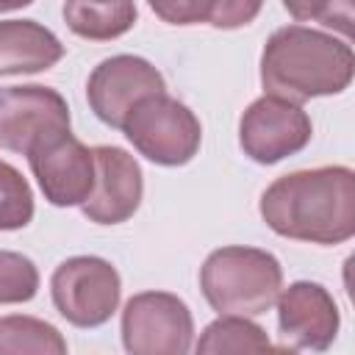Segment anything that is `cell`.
Returning a JSON list of instances; mask_svg holds the SVG:
<instances>
[{
  "label": "cell",
  "instance_id": "cell-2",
  "mask_svg": "<svg viewBox=\"0 0 355 355\" xmlns=\"http://www.w3.org/2000/svg\"><path fill=\"white\" fill-rule=\"evenodd\" d=\"M352 75L355 55L349 42L305 25L277 28L261 53L263 92L300 105L313 97L341 94L349 89Z\"/></svg>",
  "mask_w": 355,
  "mask_h": 355
},
{
  "label": "cell",
  "instance_id": "cell-22",
  "mask_svg": "<svg viewBox=\"0 0 355 355\" xmlns=\"http://www.w3.org/2000/svg\"><path fill=\"white\" fill-rule=\"evenodd\" d=\"M33 0H0V14L3 11H17V8H25V6H31Z\"/></svg>",
  "mask_w": 355,
  "mask_h": 355
},
{
  "label": "cell",
  "instance_id": "cell-13",
  "mask_svg": "<svg viewBox=\"0 0 355 355\" xmlns=\"http://www.w3.org/2000/svg\"><path fill=\"white\" fill-rule=\"evenodd\" d=\"M64 58L61 39L36 19H0V78L36 75Z\"/></svg>",
  "mask_w": 355,
  "mask_h": 355
},
{
  "label": "cell",
  "instance_id": "cell-8",
  "mask_svg": "<svg viewBox=\"0 0 355 355\" xmlns=\"http://www.w3.org/2000/svg\"><path fill=\"white\" fill-rule=\"evenodd\" d=\"M313 122L300 103L263 94L252 100L239 119V144L255 164H277L308 147Z\"/></svg>",
  "mask_w": 355,
  "mask_h": 355
},
{
  "label": "cell",
  "instance_id": "cell-7",
  "mask_svg": "<svg viewBox=\"0 0 355 355\" xmlns=\"http://www.w3.org/2000/svg\"><path fill=\"white\" fill-rule=\"evenodd\" d=\"M25 155L50 205H83L94 186V150H89L69 128L44 133L39 141L31 144Z\"/></svg>",
  "mask_w": 355,
  "mask_h": 355
},
{
  "label": "cell",
  "instance_id": "cell-20",
  "mask_svg": "<svg viewBox=\"0 0 355 355\" xmlns=\"http://www.w3.org/2000/svg\"><path fill=\"white\" fill-rule=\"evenodd\" d=\"M155 17L169 25H197L208 22L214 11V0H147Z\"/></svg>",
  "mask_w": 355,
  "mask_h": 355
},
{
  "label": "cell",
  "instance_id": "cell-21",
  "mask_svg": "<svg viewBox=\"0 0 355 355\" xmlns=\"http://www.w3.org/2000/svg\"><path fill=\"white\" fill-rule=\"evenodd\" d=\"M261 6H263V0H214L208 25L222 28V31L244 28L261 14Z\"/></svg>",
  "mask_w": 355,
  "mask_h": 355
},
{
  "label": "cell",
  "instance_id": "cell-18",
  "mask_svg": "<svg viewBox=\"0 0 355 355\" xmlns=\"http://www.w3.org/2000/svg\"><path fill=\"white\" fill-rule=\"evenodd\" d=\"M39 291L36 263L11 250H0V305H19L33 300Z\"/></svg>",
  "mask_w": 355,
  "mask_h": 355
},
{
  "label": "cell",
  "instance_id": "cell-16",
  "mask_svg": "<svg viewBox=\"0 0 355 355\" xmlns=\"http://www.w3.org/2000/svg\"><path fill=\"white\" fill-rule=\"evenodd\" d=\"M22 352H36V355H64L67 341L44 319L36 316H0V355H22Z\"/></svg>",
  "mask_w": 355,
  "mask_h": 355
},
{
  "label": "cell",
  "instance_id": "cell-3",
  "mask_svg": "<svg viewBox=\"0 0 355 355\" xmlns=\"http://www.w3.org/2000/svg\"><path fill=\"white\" fill-rule=\"evenodd\" d=\"M200 288L216 313L261 316L283 288V269L266 250L230 244L205 258L200 266Z\"/></svg>",
  "mask_w": 355,
  "mask_h": 355
},
{
  "label": "cell",
  "instance_id": "cell-17",
  "mask_svg": "<svg viewBox=\"0 0 355 355\" xmlns=\"http://www.w3.org/2000/svg\"><path fill=\"white\" fill-rule=\"evenodd\" d=\"M33 219V191L19 169L0 161V230L28 227Z\"/></svg>",
  "mask_w": 355,
  "mask_h": 355
},
{
  "label": "cell",
  "instance_id": "cell-10",
  "mask_svg": "<svg viewBox=\"0 0 355 355\" xmlns=\"http://www.w3.org/2000/svg\"><path fill=\"white\" fill-rule=\"evenodd\" d=\"M69 128L67 100L39 83L0 86V147L8 153H28L44 133Z\"/></svg>",
  "mask_w": 355,
  "mask_h": 355
},
{
  "label": "cell",
  "instance_id": "cell-5",
  "mask_svg": "<svg viewBox=\"0 0 355 355\" xmlns=\"http://www.w3.org/2000/svg\"><path fill=\"white\" fill-rule=\"evenodd\" d=\"M50 294L55 311L69 324L92 330L105 324L119 308L122 280L111 261L97 255H75L55 266Z\"/></svg>",
  "mask_w": 355,
  "mask_h": 355
},
{
  "label": "cell",
  "instance_id": "cell-11",
  "mask_svg": "<svg viewBox=\"0 0 355 355\" xmlns=\"http://www.w3.org/2000/svg\"><path fill=\"white\" fill-rule=\"evenodd\" d=\"M277 327L288 349H327L341 327V313L333 294L313 280H297L280 288Z\"/></svg>",
  "mask_w": 355,
  "mask_h": 355
},
{
  "label": "cell",
  "instance_id": "cell-15",
  "mask_svg": "<svg viewBox=\"0 0 355 355\" xmlns=\"http://www.w3.org/2000/svg\"><path fill=\"white\" fill-rule=\"evenodd\" d=\"M275 349L277 347L269 341V336L261 324L250 322V316H233V313H219V319H214L197 341V352H202V355L275 352Z\"/></svg>",
  "mask_w": 355,
  "mask_h": 355
},
{
  "label": "cell",
  "instance_id": "cell-9",
  "mask_svg": "<svg viewBox=\"0 0 355 355\" xmlns=\"http://www.w3.org/2000/svg\"><path fill=\"white\" fill-rule=\"evenodd\" d=\"M164 75L141 55H111L105 61H100L86 83V97L89 105L94 111V116L108 125V128H119L125 116L130 114V108L155 92H164Z\"/></svg>",
  "mask_w": 355,
  "mask_h": 355
},
{
  "label": "cell",
  "instance_id": "cell-19",
  "mask_svg": "<svg viewBox=\"0 0 355 355\" xmlns=\"http://www.w3.org/2000/svg\"><path fill=\"white\" fill-rule=\"evenodd\" d=\"M286 11L297 22H322L344 36L352 33V6L355 0H283Z\"/></svg>",
  "mask_w": 355,
  "mask_h": 355
},
{
  "label": "cell",
  "instance_id": "cell-1",
  "mask_svg": "<svg viewBox=\"0 0 355 355\" xmlns=\"http://www.w3.org/2000/svg\"><path fill=\"white\" fill-rule=\"evenodd\" d=\"M258 211L283 239L344 244L355 236V172L330 164L280 175L261 194Z\"/></svg>",
  "mask_w": 355,
  "mask_h": 355
},
{
  "label": "cell",
  "instance_id": "cell-6",
  "mask_svg": "<svg viewBox=\"0 0 355 355\" xmlns=\"http://www.w3.org/2000/svg\"><path fill=\"white\" fill-rule=\"evenodd\" d=\"M194 338L189 305L169 291H141L125 302L122 344L130 355H186Z\"/></svg>",
  "mask_w": 355,
  "mask_h": 355
},
{
  "label": "cell",
  "instance_id": "cell-4",
  "mask_svg": "<svg viewBox=\"0 0 355 355\" xmlns=\"http://www.w3.org/2000/svg\"><path fill=\"white\" fill-rule=\"evenodd\" d=\"M122 130L125 139L158 166H183L202 144V125L194 111L166 92L141 97L125 116Z\"/></svg>",
  "mask_w": 355,
  "mask_h": 355
},
{
  "label": "cell",
  "instance_id": "cell-12",
  "mask_svg": "<svg viewBox=\"0 0 355 355\" xmlns=\"http://www.w3.org/2000/svg\"><path fill=\"white\" fill-rule=\"evenodd\" d=\"M94 150V186L83 200L80 211L94 225H122L128 222L144 194V178L139 161L122 147L100 144Z\"/></svg>",
  "mask_w": 355,
  "mask_h": 355
},
{
  "label": "cell",
  "instance_id": "cell-14",
  "mask_svg": "<svg viewBox=\"0 0 355 355\" xmlns=\"http://www.w3.org/2000/svg\"><path fill=\"white\" fill-rule=\"evenodd\" d=\"M136 0H64L67 28L89 42H111L136 25Z\"/></svg>",
  "mask_w": 355,
  "mask_h": 355
}]
</instances>
